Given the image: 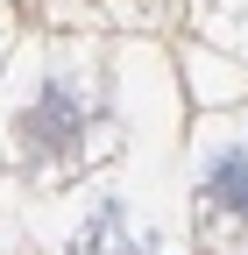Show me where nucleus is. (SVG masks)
Segmentation results:
<instances>
[{"label":"nucleus","mask_w":248,"mask_h":255,"mask_svg":"<svg viewBox=\"0 0 248 255\" xmlns=\"http://www.w3.org/2000/svg\"><path fill=\"white\" fill-rule=\"evenodd\" d=\"M14 135H21L28 156H64V149H78V135H85V100H78L64 78H50V85H43V100H36V107H21Z\"/></svg>","instance_id":"nucleus-1"},{"label":"nucleus","mask_w":248,"mask_h":255,"mask_svg":"<svg viewBox=\"0 0 248 255\" xmlns=\"http://www.w3.org/2000/svg\"><path fill=\"white\" fill-rule=\"evenodd\" d=\"M206 199L220 206V213H234V220H248V149H220L206 163Z\"/></svg>","instance_id":"nucleus-2"}]
</instances>
